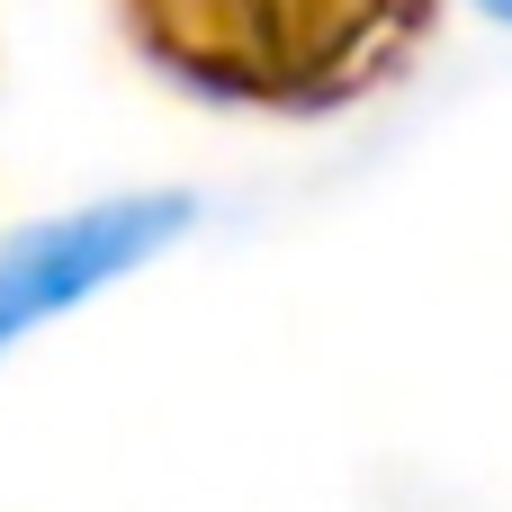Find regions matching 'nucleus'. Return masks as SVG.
Masks as SVG:
<instances>
[{
  "label": "nucleus",
  "instance_id": "f257e3e1",
  "mask_svg": "<svg viewBox=\"0 0 512 512\" xmlns=\"http://www.w3.org/2000/svg\"><path fill=\"white\" fill-rule=\"evenodd\" d=\"M189 225H198V198L189 189H126V198H90V207L9 225L0 234V342H18V333L90 306L99 288L135 279Z\"/></svg>",
  "mask_w": 512,
  "mask_h": 512
},
{
  "label": "nucleus",
  "instance_id": "f03ea898",
  "mask_svg": "<svg viewBox=\"0 0 512 512\" xmlns=\"http://www.w3.org/2000/svg\"><path fill=\"white\" fill-rule=\"evenodd\" d=\"M477 9H486V18H495V27H512V0H477Z\"/></svg>",
  "mask_w": 512,
  "mask_h": 512
}]
</instances>
